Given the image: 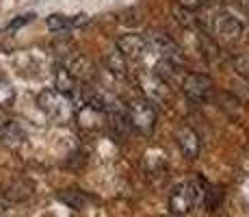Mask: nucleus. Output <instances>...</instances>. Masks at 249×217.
I'll return each mask as SVG.
<instances>
[{"label":"nucleus","mask_w":249,"mask_h":217,"mask_svg":"<svg viewBox=\"0 0 249 217\" xmlns=\"http://www.w3.org/2000/svg\"><path fill=\"white\" fill-rule=\"evenodd\" d=\"M33 20H35V13H24V16H18L13 22L7 24V28H4V33H9V35H13V33L18 31V28L26 26V24H31Z\"/></svg>","instance_id":"nucleus-20"},{"label":"nucleus","mask_w":249,"mask_h":217,"mask_svg":"<svg viewBox=\"0 0 249 217\" xmlns=\"http://www.w3.org/2000/svg\"><path fill=\"white\" fill-rule=\"evenodd\" d=\"M174 18H176V20H178L184 28H197V26H199V18L195 16V11L180 7V4L174 9Z\"/></svg>","instance_id":"nucleus-16"},{"label":"nucleus","mask_w":249,"mask_h":217,"mask_svg":"<svg viewBox=\"0 0 249 217\" xmlns=\"http://www.w3.org/2000/svg\"><path fill=\"white\" fill-rule=\"evenodd\" d=\"M16 100V89L7 79L0 76V109H9Z\"/></svg>","instance_id":"nucleus-17"},{"label":"nucleus","mask_w":249,"mask_h":217,"mask_svg":"<svg viewBox=\"0 0 249 217\" xmlns=\"http://www.w3.org/2000/svg\"><path fill=\"white\" fill-rule=\"evenodd\" d=\"M59 197L65 202V204H70L71 209H76V211L85 209L87 204H91V202H93V197L87 196L85 191H80V189H70V191H65V194H61Z\"/></svg>","instance_id":"nucleus-15"},{"label":"nucleus","mask_w":249,"mask_h":217,"mask_svg":"<svg viewBox=\"0 0 249 217\" xmlns=\"http://www.w3.org/2000/svg\"><path fill=\"white\" fill-rule=\"evenodd\" d=\"M243 7H245V11L249 13V0H243Z\"/></svg>","instance_id":"nucleus-23"},{"label":"nucleus","mask_w":249,"mask_h":217,"mask_svg":"<svg viewBox=\"0 0 249 217\" xmlns=\"http://www.w3.org/2000/svg\"><path fill=\"white\" fill-rule=\"evenodd\" d=\"M117 50L124 55V59L128 63H141L143 59L150 52V43L143 35H137V33H126L117 39Z\"/></svg>","instance_id":"nucleus-8"},{"label":"nucleus","mask_w":249,"mask_h":217,"mask_svg":"<svg viewBox=\"0 0 249 217\" xmlns=\"http://www.w3.org/2000/svg\"><path fill=\"white\" fill-rule=\"evenodd\" d=\"M2 111L4 109H0V143H4V146H9V148L22 146L24 139H26V133H24V128L20 126L18 119L9 118Z\"/></svg>","instance_id":"nucleus-10"},{"label":"nucleus","mask_w":249,"mask_h":217,"mask_svg":"<svg viewBox=\"0 0 249 217\" xmlns=\"http://www.w3.org/2000/svg\"><path fill=\"white\" fill-rule=\"evenodd\" d=\"M9 215H11V211H9V206L0 202V217H9Z\"/></svg>","instance_id":"nucleus-22"},{"label":"nucleus","mask_w":249,"mask_h":217,"mask_svg":"<svg viewBox=\"0 0 249 217\" xmlns=\"http://www.w3.org/2000/svg\"><path fill=\"white\" fill-rule=\"evenodd\" d=\"M48 28L54 33H63L68 28H76V26H83L87 24V16L80 13V16H63V13H52L50 18L46 20Z\"/></svg>","instance_id":"nucleus-12"},{"label":"nucleus","mask_w":249,"mask_h":217,"mask_svg":"<svg viewBox=\"0 0 249 217\" xmlns=\"http://www.w3.org/2000/svg\"><path fill=\"white\" fill-rule=\"evenodd\" d=\"M31 194H33V185H31V182H28V180H18L13 187H9L7 197H11V200H26Z\"/></svg>","instance_id":"nucleus-18"},{"label":"nucleus","mask_w":249,"mask_h":217,"mask_svg":"<svg viewBox=\"0 0 249 217\" xmlns=\"http://www.w3.org/2000/svg\"><path fill=\"white\" fill-rule=\"evenodd\" d=\"M208 26L210 33L221 41H236L243 35V22L228 9H219V11L210 13Z\"/></svg>","instance_id":"nucleus-4"},{"label":"nucleus","mask_w":249,"mask_h":217,"mask_svg":"<svg viewBox=\"0 0 249 217\" xmlns=\"http://www.w3.org/2000/svg\"><path fill=\"white\" fill-rule=\"evenodd\" d=\"M126 122L130 128H135L139 135H152L156 128V109L145 98H130L124 104Z\"/></svg>","instance_id":"nucleus-2"},{"label":"nucleus","mask_w":249,"mask_h":217,"mask_svg":"<svg viewBox=\"0 0 249 217\" xmlns=\"http://www.w3.org/2000/svg\"><path fill=\"white\" fill-rule=\"evenodd\" d=\"M176 143H178L180 152L184 154L186 158H197L199 157V148H202V143H199V135L195 133L191 126H180L176 130Z\"/></svg>","instance_id":"nucleus-11"},{"label":"nucleus","mask_w":249,"mask_h":217,"mask_svg":"<svg viewBox=\"0 0 249 217\" xmlns=\"http://www.w3.org/2000/svg\"><path fill=\"white\" fill-rule=\"evenodd\" d=\"M204 191L199 187V182L195 180H184L180 185H176L169 194V211L174 215H186L202 202Z\"/></svg>","instance_id":"nucleus-3"},{"label":"nucleus","mask_w":249,"mask_h":217,"mask_svg":"<svg viewBox=\"0 0 249 217\" xmlns=\"http://www.w3.org/2000/svg\"><path fill=\"white\" fill-rule=\"evenodd\" d=\"M202 4H204V0H180V7L191 9V11H197Z\"/></svg>","instance_id":"nucleus-21"},{"label":"nucleus","mask_w":249,"mask_h":217,"mask_svg":"<svg viewBox=\"0 0 249 217\" xmlns=\"http://www.w3.org/2000/svg\"><path fill=\"white\" fill-rule=\"evenodd\" d=\"M230 65H232V70L236 72L241 79H245L249 83V57L247 55H236L230 59Z\"/></svg>","instance_id":"nucleus-19"},{"label":"nucleus","mask_w":249,"mask_h":217,"mask_svg":"<svg viewBox=\"0 0 249 217\" xmlns=\"http://www.w3.org/2000/svg\"><path fill=\"white\" fill-rule=\"evenodd\" d=\"M180 85H182V91L191 100H195V102H206L214 94L213 79L208 74H202V72H186L180 79Z\"/></svg>","instance_id":"nucleus-7"},{"label":"nucleus","mask_w":249,"mask_h":217,"mask_svg":"<svg viewBox=\"0 0 249 217\" xmlns=\"http://www.w3.org/2000/svg\"><path fill=\"white\" fill-rule=\"evenodd\" d=\"M63 67L71 74V79L80 85H87L95 76V67L91 63L89 57H85V55H70L63 61Z\"/></svg>","instance_id":"nucleus-9"},{"label":"nucleus","mask_w":249,"mask_h":217,"mask_svg":"<svg viewBox=\"0 0 249 217\" xmlns=\"http://www.w3.org/2000/svg\"><path fill=\"white\" fill-rule=\"evenodd\" d=\"M37 107L54 124H70L76 115V104L68 94H61L56 89H44L37 96Z\"/></svg>","instance_id":"nucleus-1"},{"label":"nucleus","mask_w":249,"mask_h":217,"mask_svg":"<svg viewBox=\"0 0 249 217\" xmlns=\"http://www.w3.org/2000/svg\"><path fill=\"white\" fill-rule=\"evenodd\" d=\"M104 65H107V70L111 72L113 76H117V79H126L128 76V61L124 59V55L115 48V50L107 52V57H104Z\"/></svg>","instance_id":"nucleus-13"},{"label":"nucleus","mask_w":249,"mask_h":217,"mask_svg":"<svg viewBox=\"0 0 249 217\" xmlns=\"http://www.w3.org/2000/svg\"><path fill=\"white\" fill-rule=\"evenodd\" d=\"M145 39L150 43V50H154L162 61H169V63H176V65L184 63V52H182V48L176 43L171 35H167L162 31H152L147 33Z\"/></svg>","instance_id":"nucleus-6"},{"label":"nucleus","mask_w":249,"mask_h":217,"mask_svg":"<svg viewBox=\"0 0 249 217\" xmlns=\"http://www.w3.org/2000/svg\"><path fill=\"white\" fill-rule=\"evenodd\" d=\"M139 87L143 91V98L150 100L152 104H171V85L156 72H141L139 74Z\"/></svg>","instance_id":"nucleus-5"},{"label":"nucleus","mask_w":249,"mask_h":217,"mask_svg":"<svg viewBox=\"0 0 249 217\" xmlns=\"http://www.w3.org/2000/svg\"><path fill=\"white\" fill-rule=\"evenodd\" d=\"M54 89L61 91V94H68L70 98H74V94L78 91V83L71 79V74L63 65H59L54 72Z\"/></svg>","instance_id":"nucleus-14"}]
</instances>
